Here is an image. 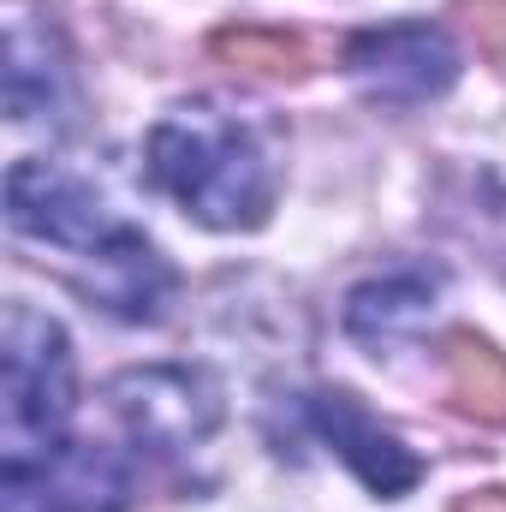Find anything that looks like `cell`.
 <instances>
[{
  "label": "cell",
  "instance_id": "6da1fadb",
  "mask_svg": "<svg viewBox=\"0 0 506 512\" xmlns=\"http://www.w3.org/2000/svg\"><path fill=\"white\" fill-rule=\"evenodd\" d=\"M6 221L18 239H36L48 251L90 262L78 286L126 322H155L179 286L167 256L137 227H126L84 179L60 173L54 161H18L6 173Z\"/></svg>",
  "mask_w": 506,
  "mask_h": 512
},
{
  "label": "cell",
  "instance_id": "7a4b0ae2",
  "mask_svg": "<svg viewBox=\"0 0 506 512\" xmlns=\"http://www.w3.org/2000/svg\"><path fill=\"white\" fill-rule=\"evenodd\" d=\"M149 179L215 233H251L274 209V167L256 131L221 108H173L149 131Z\"/></svg>",
  "mask_w": 506,
  "mask_h": 512
},
{
  "label": "cell",
  "instance_id": "3957f363",
  "mask_svg": "<svg viewBox=\"0 0 506 512\" xmlns=\"http://www.w3.org/2000/svg\"><path fill=\"white\" fill-rule=\"evenodd\" d=\"M72 346L66 328L30 304H6L0 322V471L36 465L66 447L72 423Z\"/></svg>",
  "mask_w": 506,
  "mask_h": 512
},
{
  "label": "cell",
  "instance_id": "277c9868",
  "mask_svg": "<svg viewBox=\"0 0 506 512\" xmlns=\"http://www.w3.org/2000/svg\"><path fill=\"white\" fill-rule=\"evenodd\" d=\"M108 405L126 423V435L149 453H191L215 435L221 423V399L203 370H179V364H149L126 370L108 382Z\"/></svg>",
  "mask_w": 506,
  "mask_h": 512
},
{
  "label": "cell",
  "instance_id": "5b68a950",
  "mask_svg": "<svg viewBox=\"0 0 506 512\" xmlns=\"http://www.w3.org/2000/svg\"><path fill=\"white\" fill-rule=\"evenodd\" d=\"M346 72L381 108H417L453 90L459 54L435 24H381L346 42Z\"/></svg>",
  "mask_w": 506,
  "mask_h": 512
},
{
  "label": "cell",
  "instance_id": "8992f818",
  "mask_svg": "<svg viewBox=\"0 0 506 512\" xmlns=\"http://www.w3.org/2000/svg\"><path fill=\"white\" fill-rule=\"evenodd\" d=\"M131 477L108 447H54L36 465L0 471V512H126Z\"/></svg>",
  "mask_w": 506,
  "mask_h": 512
},
{
  "label": "cell",
  "instance_id": "52a82bcc",
  "mask_svg": "<svg viewBox=\"0 0 506 512\" xmlns=\"http://www.w3.org/2000/svg\"><path fill=\"white\" fill-rule=\"evenodd\" d=\"M304 417H310V429L364 477V489L381 495V501L405 495V489L423 477V465L399 447V435H387L352 393H310V399H304Z\"/></svg>",
  "mask_w": 506,
  "mask_h": 512
},
{
  "label": "cell",
  "instance_id": "ba28073f",
  "mask_svg": "<svg viewBox=\"0 0 506 512\" xmlns=\"http://www.w3.org/2000/svg\"><path fill=\"white\" fill-rule=\"evenodd\" d=\"M66 102H72V84H66L54 30L36 24V12L12 6V18H6V114H12V126H36V120L60 126Z\"/></svg>",
  "mask_w": 506,
  "mask_h": 512
},
{
  "label": "cell",
  "instance_id": "9c48e42d",
  "mask_svg": "<svg viewBox=\"0 0 506 512\" xmlns=\"http://www.w3.org/2000/svg\"><path fill=\"white\" fill-rule=\"evenodd\" d=\"M441 376H447V405L459 417L506 429V352H495L483 334L459 328L441 346Z\"/></svg>",
  "mask_w": 506,
  "mask_h": 512
},
{
  "label": "cell",
  "instance_id": "30bf717a",
  "mask_svg": "<svg viewBox=\"0 0 506 512\" xmlns=\"http://www.w3.org/2000/svg\"><path fill=\"white\" fill-rule=\"evenodd\" d=\"M209 54L239 72V78H262V84H298L310 78V48L292 30H268V24H233L209 36Z\"/></svg>",
  "mask_w": 506,
  "mask_h": 512
},
{
  "label": "cell",
  "instance_id": "8fae6325",
  "mask_svg": "<svg viewBox=\"0 0 506 512\" xmlns=\"http://www.w3.org/2000/svg\"><path fill=\"white\" fill-rule=\"evenodd\" d=\"M429 304V286L423 280H376V286H358L352 304H346V328L358 340H393L399 322H417Z\"/></svg>",
  "mask_w": 506,
  "mask_h": 512
},
{
  "label": "cell",
  "instance_id": "7c38bea8",
  "mask_svg": "<svg viewBox=\"0 0 506 512\" xmlns=\"http://www.w3.org/2000/svg\"><path fill=\"white\" fill-rule=\"evenodd\" d=\"M459 18H465L477 54L506 72V0H459Z\"/></svg>",
  "mask_w": 506,
  "mask_h": 512
},
{
  "label": "cell",
  "instance_id": "4fadbf2b",
  "mask_svg": "<svg viewBox=\"0 0 506 512\" xmlns=\"http://www.w3.org/2000/svg\"><path fill=\"white\" fill-rule=\"evenodd\" d=\"M453 512H506V489H483V495H465Z\"/></svg>",
  "mask_w": 506,
  "mask_h": 512
}]
</instances>
